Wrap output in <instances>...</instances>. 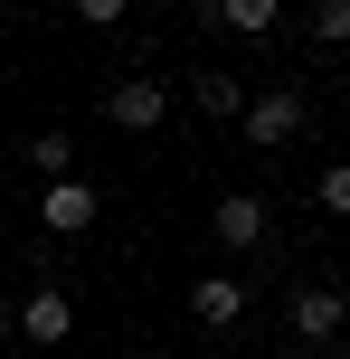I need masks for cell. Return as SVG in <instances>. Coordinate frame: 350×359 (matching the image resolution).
Returning <instances> with one entry per match:
<instances>
[{"label": "cell", "instance_id": "obj_9", "mask_svg": "<svg viewBox=\"0 0 350 359\" xmlns=\"http://www.w3.org/2000/svg\"><path fill=\"white\" fill-rule=\"evenodd\" d=\"M199 114H218V123H237V114H246V86H237L227 67H199Z\"/></svg>", "mask_w": 350, "mask_h": 359}, {"label": "cell", "instance_id": "obj_14", "mask_svg": "<svg viewBox=\"0 0 350 359\" xmlns=\"http://www.w3.org/2000/svg\"><path fill=\"white\" fill-rule=\"evenodd\" d=\"M10 322H19V303H10V293H0V331H10Z\"/></svg>", "mask_w": 350, "mask_h": 359}, {"label": "cell", "instance_id": "obj_12", "mask_svg": "<svg viewBox=\"0 0 350 359\" xmlns=\"http://www.w3.org/2000/svg\"><path fill=\"white\" fill-rule=\"evenodd\" d=\"M313 198H322L332 217H350V161H332V170H322V180H313Z\"/></svg>", "mask_w": 350, "mask_h": 359}, {"label": "cell", "instance_id": "obj_8", "mask_svg": "<svg viewBox=\"0 0 350 359\" xmlns=\"http://www.w3.org/2000/svg\"><path fill=\"white\" fill-rule=\"evenodd\" d=\"M199 19H208V29H227V38H275L284 0H199Z\"/></svg>", "mask_w": 350, "mask_h": 359}, {"label": "cell", "instance_id": "obj_3", "mask_svg": "<svg viewBox=\"0 0 350 359\" xmlns=\"http://www.w3.org/2000/svg\"><path fill=\"white\" fill-rule=\"evenodd\" d=\"M95 217H105V198H95V180H48V189H38V227H48V236H86L95 227Z\"/></svg>", "mask_w": 350, "mask_h": 359}, {"label": "cell", "instance_id": "obj_15", "mask_svg": "<svg viewBox=\"0 0 350 359\" xmlns=\"http://www.w3.org/2000/svg\"><path fill=\"white\" fill-rule=\"evenodd\" d=\"M0 180H10V161H0Z\"/></svg>", "mask_w": 350, "mask_h": 359}, {"label": "cell", "instance_id": "obj_4", "mask_svg": "<svg viewBox=\"0 0 350 359\" xmlns=\"http://www.w3.org/2000/svg\"><path fill=\"white\" fill-rule=\"evenodd\" d=\"M284 322H294V341H341V322H350V284H294Z\"/></svg>", "mask_w": 350, "mask_h": 359}, {"label": "cell", "instance_id": "obj_10", "mask_svg": "<svg viewBox=\"0 0 350 359\" xmlns=\"http://www.w3.org/2000/svg\"><path fill=\"white\" fill-rule=\"evenodd\" d=\"M29 170L38 180H67L76 170V142H67V133H29Z\"/></svg>", "mask_w": 350, "mask_h": 359}, {"label": "cell", "instance_id": "obj_16", "mask_svg": "<svg viewBox=\"0 0 350 359\" xmlns=\"http://www.w3.org/2000/svg\"><path fill=\"white\" fill-rule=\"evenodd\" d=\"M341 227H350V217H341Z\"/></svg>", "mask_w": 350, "mask_h": 359}, {"label": "cell", "instance_id": "obj_7", "mask_svg": "<svg viewBox=\"0 0 350 359\" xmlns=\"http://www.w3.org/2000/svg\"><path fill=\"white\" fill-rule=\"evenodd\" d=\"M189 322L199 331H237L246 322V284L237 274H199V284H189Z\"/></svg>", "mask_w": 350, "mask_h": 359}, {"label": "cell", "instance_id": "obj_11", "mask_svg": "<svg viewBox=\"0 0 350 359\" xmlns=\"http://www.w3.org/2000/svg\"><path fill=\"white\" fill-rule=\"evenodd\" d=\"M303 29L322 38V48H350V0H313V19Z\"/></svg>", "mask_w": 350, "mask_h": 359}, {"label": "cell", "instance_id": "obj_13", "mask_svg": "<svg viewBox=\"0 0 350 359\" xmlns=\"http://www.w3.org/2000/svg\"><path fill=\"white\" fill-rule=\"evenodd\" d=\"M67 10H76V19H95V29H123L133 0H67Z\"/></svg>", "mask_w": 350, "mask_h": 359}, {"label": "cell", "instance_id": "obj_1", "mask_svg": "<svg viewBox=\"0 0 350 359\" xmlns=\"http://www.w3.org/2000/svg\"><path fill=\"white\" fill-rule=\"evenodd\" d=\"M303 123H313V95H303V86H265V95H246V114H237V133H246L256 151L303 142Z\"/></svg>", "mask_w": 350, "mask_h": 359}, {"label": "cell", "instance_id": "obj_2", "mask_svg": "<svg viewBox=\"0 0 350 359\" xmlns=\"http://www.w3.org/2000/svg\"><path fill=\"white\" fill-rule=\"evenodd\" d=\"M208 227H218L227 255H256L265 236H275V198H265V189H227L218 208H208Z\"/></svg>", "mask_w": 350, "mask_h": 359}, {"label": "cell", "instance_id": "obj_5", "mask_svg": "<svg viewBox=\"0 0 350 359\" xmlns=\"http://www.w3.org/2000/svg\"><path fill=\"white\" fill-rule=\"evenodd\" d=\"M161 114H170V86H161V76H123V86L105 95V123L114 133H161Z\"/></svg>", "mask_w": 350, "mask_h": 359}, {"label": "cell", "instance_id": "obj_6", "mask_svg": "<svg viewBox=\"0 0 350 359\" xmlns=\"http://www.w3.org/2000/svg\"><path fill=\"white\" fill-rule=\"evenodd\" d=\"M19 341H38V350H57V341H76V303H67V284H38L29 303H19Z\"/></svg>", "mask_w": 350, "mask_h": 359}]
</instances>
